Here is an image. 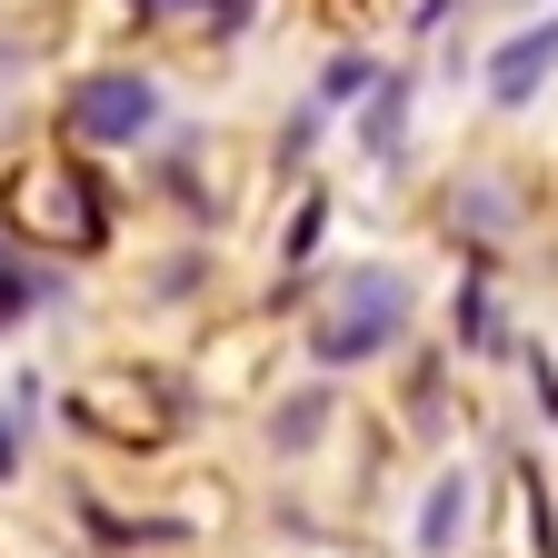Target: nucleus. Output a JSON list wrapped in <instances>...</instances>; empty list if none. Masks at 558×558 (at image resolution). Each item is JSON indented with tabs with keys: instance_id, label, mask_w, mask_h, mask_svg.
<instances>
[{
	"instance_id": "f257e3e1",
	"label": "nucleus",
	"mask_w": 558,
	"mask_h": 558,
	"mask_svg": "<svg viewBox=\"0 0 558 558\" xmlns=\"http://www.w3.org/2000/svg\"><path fill=\"white\" fill-rule=\"evenodd\" d=\"M11 220H21L31 240H50V250H100L110 209H100L90 170H21V180H11Z\"/></svg>"
},
{
	"instance_id": "f03ea898",
	"label": "nucleus",
	"mask_w": 558,
	"mask_h": 558,
	"mask_svg": "<svg viewBox=\"0 0 558 558\" xmlns=\"http://www.w3.org/2000/svg\"><path fill=\"white\" fill-rule=\"evenodd\" d=\"M409 319V290L389 269H360L349 279V300L319 319V360H369V349H389V329Z\"/></svg>"
},
{
	"instance_id": "7ed1b4c3",
	"label": "nucleus",
	"mask_w": 558,
	"mask_h": 558,
	"mask_svg": "<svg viewBox=\"0 0 558 558\" xmlns=\"http://www.w3.org/2000/svg\"><path fill=\"white\" fill-rule=\"evenodd\" d=\"M60 120H70V140H140V130L160 120V90H150V81H130V70H100V81L70 90Z\"/></svg>"
},
{
	"instance_id": "20e7f679",
	"label": "nucleus",
	"mask_w": 558,
	"mask_h": 558,
	"mask_svg": "<svg viewBox=\"0 0 558 558\" xmlns=\"http://www.w3.org/2000/svg\"><path fill=\"white\" fill-rule=\"evenodd\" d=\"M548 60H558V21H548V31H519L499 60H488V90H499V100H529Z\"/></svg>"
},
{
	"instance_id": "39448f33",
	"label": "nucleus",
	"mask_w": 558,
	"mask_h": 558,
	"mask_svg": "<svg viewBox=\"0 0 558 558\" xmlns=\"http://www.w3.org/2000/svg\"><path fill=\"white\" fill-rule=\"evenodd\" d=\"M40 300V269H21V259H0V329H11L21 310Z\"/></svg>"
},
{
	"instance_id": "423d86ee",
	"label": "nucleus",
	"mask_w": 558,
	"mask_h": 558,
	"mask_svg": "<svg viewBox=\"0 0 558 558\" xmlns=\"http://www.w3.org/2000/svg\"><path fill=\"white\" fill-rule=\"evenodd\" d=\"M469 519V478H439V509H429V548H449V529Z\"/></svg>"
},
{
	"instance_id": "0eeeda50",
	"label": "nucleus",
	"mask_w": 558,
	"mask_h": 558,
	"mask_svg": "<svg viewBox=\"0 0 558 558\" xmlns=\"http://www.w3.org/2000/svg\"><path fill=\"white\" fill-rule=\"evenodd\" d=\"M140 11H170V0H140Z\"/></svg>"
},
{
	"instance_id": "6e6552de",
	"label": "nucleus",
	"mask_w": 558,
	"mask_h": 558,
	"mask_svg": "<svg viewBox=\"0 0 558 558\" xmlns=\"http://www.w3.org/2000/svg\"><path fill=\"white\" fill-rule=\"evenodd\" d=\"M0 469H11V439H0Z\"/></svg>"
}]
</instances>
